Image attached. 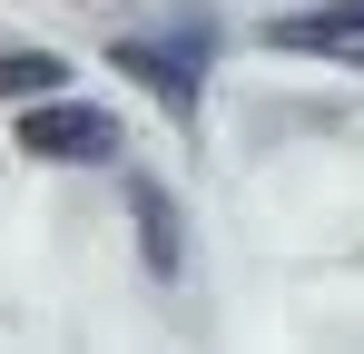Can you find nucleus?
<instances>
[{
	"label": "nucleus",
	"instance_id": "f257e3e1",
	"mask_svg": "<svg viewBox=\"0 0 364 354\" xmlns=\"http://www.w3.org/2000/svg\"><path fill=\"white\" fill-rule=\"evenodd\" d=\"M20 148H30V158H50V168H109V158H119V118L89 109V99L40 89V109L20 118Z\"/></svg>",
	"mask_w": 364,
	"mask_h": 354
},
{
	"label": "nucleus",
	"instance_id": "f03ea898",
	"mask_svg": "<svg viewBox=\"0 0 364 354\" xmlns=\"http://www.w3.org/2000/svg\"><path fill=\"white\" fill-rule=\"evenodd\" d=\"M109 59H119L128 79H148L178 118L197 109V69H207V40H197V30H168V40H119Z\"/></svg>",
	"mask_w": 364,
	"mask_h": 354
},
{
	"label": "nucleus",
	"instance_id": "7ed1b4c3",
	"mask_svg": "<svg viewBox=\"0 0 364 354\" xmlns=\"http://www.w3.org/2000/svg\"><path fill=\"white\" fill-rule=\"evenodd\" d=\"M266 40H276V50H305V59H345V69H364V0L296 10V20H276Z\"/></svg>",
	"mask_w": 364,
	"mask_h": 354
},
{
	"label": "nucleus",
	"instance_id": "20e7f679",
	"mask_svg": "<svg viewBox=\"0 0 364 354\" xmlns=\"http://www.w3.org/2000/svg\"><path fill=\"white\" fill-rule=\"evenodd\" d=\"M69 69L60 50H0V99H40V89H60Z\"/></svg>",
	"mask_w": 364,
	"mask_h": 354
},
{
	"label": "nucleus",
	"instance_id": "39448f33",
	"mask_svg": "<svg viewBox=\"0 0 364 354\" xmlns=\"http://www.w3.org/2000/svg\"><path fill=\"white\" fill-rule=\"evenodd\" d=\"M138 217H148V256H158V276H168V266H178V227H168V197H158L148 177H138Z\"/></svg>",
	"mask_w": 364,
	"mask_h": 354
}]
</instances>
